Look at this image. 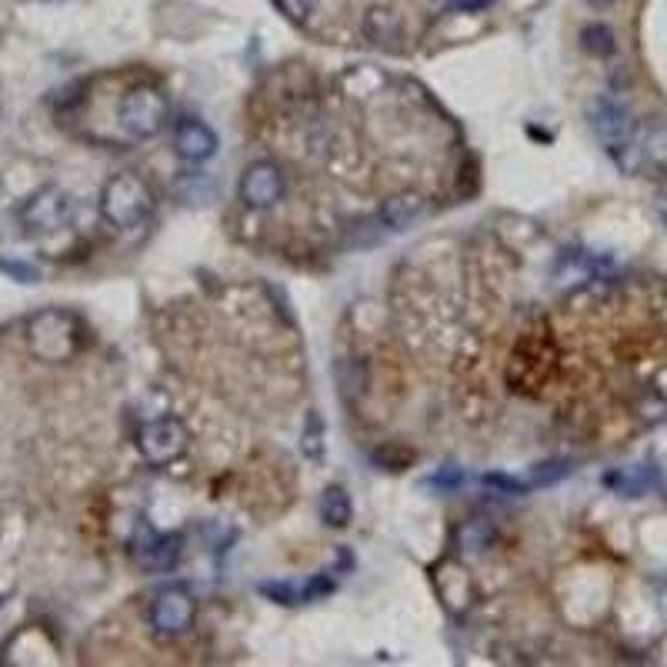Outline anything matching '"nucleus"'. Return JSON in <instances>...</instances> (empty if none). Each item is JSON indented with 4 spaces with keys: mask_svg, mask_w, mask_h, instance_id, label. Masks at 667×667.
<instances>
[{
    "mask_svg": "<svg viewBox=\"0 0 667 667\" xmlns=\"http://www.w3.org/2000/svg\"><path fill=\"white\" fill-rule=\"evenodd\" d=\"M27 344L47 364L67 361L81 347V321L67 311H41L27 324Z\"/></svg>",
    "mask_w": 667,
    "mask_h": 667,
    "instance_id": "f257e3e1",
    "label": "nucleus"
},
{
    "mask_svg": "<svg viewBox=\"0 0 667 667\" xmlns=\"http://www.w3.org/2000/svg\"><path fill=\"white\" fill-rule=\"evenodd\" d=\"M154 211V194L137 174H114L101 191V214L114 227H137Z\"/></svg>",
    "mask_w": 667,
    "mask_h": 667,
    "instance_id": "f03ea898",
    "label": "nucleus"
},
{
    "mask_svg": "<svg viewBox=\"0 0 667 667\" xmlns=\"http://www.w3.org/2000/svg\"><path fill=\"white\" fill-rule=\"evenodd\" d=\"M121 124L131 137H147L161 134L167 124V101L157 87H134L124 94L121 101Z\"/></svg>",
    "mask_w": 667,
    "mask_h": 667,
    "instance_id": "7ed1b4c3",
    "label": "nucleus"
},
{
    "mask_svg": "<svg viewBox=\"0 0 667 667\" xmlns=\"http://www.w3.org/2000/svg\"><path fill=\"white\" fill-rule=\"evenodd\" d=\"M187 444H191V434H187L184 421H177V417H157V421L144 424L141 434H137V451L151 464L177 461V457H184Z\"/></svg>",
    "mask_w": 667,
    "mask_h": 667,
    "instance_id": "20e7f679",
    "label": "nucleus"
},
{
    "mask_svg": "<svg viewBox=\"0 0 667 667\" xmlns=\"http://www.w3.org/2000/svg\"><path fill=\"white\" fill-rule=\"evenodd\" d=\"M591 127H594L597 141H601L611 154H617L621 147L631 144L634 134H637L631 111H627L621 101H614V97H601V101H594Z\"/></svg>",
    "mask_w": 667,
    "mask_h": 667,
    "instance_id": "39448f33",
    "label": "nucleus"
},
{
    "mask_svg": "<svg viewBox=\"0 0 667 667\" xmlns=\"http://www.w3.org/2000/svg\"><path fill=\"white\" fill-rule=\"evenodd\" d=\"M194 624V601L184 587H167L151 604V627L157 637H181Z\"/></svg>",
    "mask_w": 667,
    "mask_h": 667,
    "instance_id": "423d86ee",
    "label": "nucleus"
},
{
    "mask_svg": "<svg viewBox=\"0 0 667 667\" xmlns=\"http://www.w3.org/2000/svg\"><path fill=\"white\" fill-rule=\"evenodd\" d=\"M181 534H154L151 527L141 524V531L134 537V561L151 574L174 571L181 561Z\"/></svg>",
    "mask_w": 667,
    "mask_h": 667,
    "instance_id": "0eeeda50",
    "label": "nucleus"
},
{
    "mask_svg": "<svg viewBox=\"0 0 667 667\" xmlns=\"http://www.w3.org/2000/svg\"><path fill=\"white\" fill-rule=\"evenodd\" d=\"M241 197L247 207H274L284 197V174L274 161H257L241 177Z\"/></svg>",
    "mask_w": 667,
    "mask_h": 667,
    "instance_id": "6e6552de",
    "label": "nucleus"
},
{
    "mask_svg": "<svg viewBox=\"0 0 667 667\" xmlns=\"http://www.w3.org/2000/svg\"><path fill=\"white\" fill-rule=\"evenodd\" d=\"M67 217H71L67 194L57 191V187H44V191H37L31 201H27L21 221L31 234H47V231H57Z\"/></svg>",
    "mask_w": 667,
    "mask_h": 667,
    "instance_id": "1a4fd4ad",
    "label": "nucleus"
},
{
    "mask_svg": "<svg viewBox=\"0 0 667 667\" xmlns=\"http://www.w3.org/2000/svg\"><path fill=\"white\" fill-rule=\"evenodd\" d=\"M174 151L187 164H204L217 154V134L204 121H197V117H184L174 127Z\"/></svg>",
    "mask_w": 667,
    "mask_h": 667,
    "instance_id": "9d476101",
    "label": "nucleus"
},
{
    "mask_svg": "<svg viewBox=\"0 0 667 667\" xmlns=\"http://www.w3.org/2000/svg\"><path fill=\"white\" fill-rule=\"evenodd\" d=\"M421 214H424V197L414 191H401L387 197L381 207V221L391 227V231H404V227H411Z\"/></svg>",
    "mask_w": 667,
    "mask_h": 667,
    "instance_id": "9b49d317",
    "label": "nucleus"
},
{
    "mask_svg": "<svg viewBox=\"0 0 667 667\" xmlns=\"http://www.w3.org/2000/svg\"><path fill=\"white\" fill-rule=\"evenodd\" d=\"M364 34L367 41L377 47H397V41H401V21H397V14L387 11V7H374L364 21Z\"/></svg>",
    "mask_w": 667,
    "mask_h": 667,
    "instance_id": "f8f14e48",
    "label": "nucleus"
},
{
    "mask_svg": "<svg viewBox=\"0 0 667 667\" xmlns=\"http://www.w3.org/2000/svg\"><path fill=\"white\" fill-rule=\"evenodd\" d=\"M321 517H324V524L327 527H347L351 524V517H354V504H351V497H347V491L341 484H331L327 491L321 494Z\"/></svg>",
    "mask_w": 667,
    "mask_h": 667,
    "instance_id": "ddd939ff",
    "label": "nucleus"
},
{
    "mask_svg": "<svg viewBox=\"0 0 667 667\" xmlns=\"http://www.w3.org/2000/svg\"><path fill=\"white\" fill-rule=\"evenodd\" d=\"M581 44L587 54L607 57V54H614V31L607 24H587L581 31Z\"/></svg>",
    "mask_w": 667,
    "mask_h": 667,
    "instance_id": "4468645a",
    "label": "nucleus"
},
{
    "mask_svg": "<svg viewBox=\"0 0 667 667\" xmlns=\"http://www.w3.org/2000/svg\"><path fill=\"white\" fill-rule=\"evenodd\" d=\"M324 427H321V417L311 414L307 417V427L301 434V451L304 457H311V461H324Z\"/></svg>",
    "mask_w": 667,
    "mask_h": 667,
    "instance_id": "2eb2a0df",
    "label": "nucleus"
},
{
    "mask_svg": "<svg viewBox=\"0 0 667 667\" xmlns=\"http://www.w3.org/2000/svg\"><path fill=\"white\" fill-rule=\"evenodd\" d=\"M461 547L464 551H481V547H487L491 544V537H494V527L487 524V521H471V524H464L461 527Z\"/></svg>",
    "mask_w": 667,
    "mask_h": 667,
    "instance_id": "dca6fc26",
    "label": "nucleus"
},
{
    "mask_svg": "<svg viewBox=\"0 0 667 667\" xmlns=\"http://www.w3.org/2000/svg\"><path fill=\"white\" fill-rule=\"evenodd\" d=\"M607 484H611L617 494L637 497L647 487V477L641 471H614V474H607Z\"/></svg>",
    "mask_w": 667,
    "mask_h": 667,
    "instance_id": "f3484780",
    "label": "nucleus"
},
{
    "mask_svg": "<svg viewBox=\"0 0 667 667\" xmlns=\"http://www.w3.org/2000/svg\"><path fill=\"white\" fill-rule=\"evenodd\" d=\"M571 474V464H564V461H547V464H537L534 467V474H531V487H537V484H557L561 477H567Z\"/></svg>",
    "mask_w": 667,
    "mask_h": 667,
    "instance_id": "a211bd4d",
    "label": "nucleus"
},
{
    "mask_svg": "<svg viewBox=\"0 0 667 667\" xmlns=\"http://www.w3.org/2000/svg\"><path fill=\"white\" fill-rule=\"evenodd\" d=\"M261 594L271 597V601H277V604H297V601H304V594L297 591L294 584H284V581H267V584H261Z\"/></svg>",
    "mask_w": 667,
    "mask_h": 667,
    "instance_id": "6ab92c4d",
    "label": "nucleus"
},
{
    "mask_svg": "<svg viewBox=\"0 0 667 667\" xmlns=\"http://www.w3.org/2000/svg\"><path fill=\"white\" fill-rule=\"evenodd\" d=\"M484 484L497 487V491H504V494H527L531 491V481H517V477H507V474H484Z\"/></svg>",
    "mask_w": 667,
    "mask_h": 667,
    "instance_id": "aec40b11",
    "label": "nucleus"
},
{
    "mask_svg": "<svg viewBox=\"0 0 667 667\" xmlns=\"http://www.w3.org/2000/svg\"><path fill=\"white\" fill-rule=\"evenodd\" d=\"M0 271L4 274H11L14 281H21V284H34L37 277V267H31V264H24V261H11V257H4V261H0Z\"/></svg>",
    "mask_w": 667,
    "mask_h": 667,
    "instance_id": "412c9836",
    "label": "nucleus"
},
{
    "mask_svg": "<svg viewBox=\"0 0 667 667\" xmlns=\"http://www.w3.org/2000/svg\"><path fill=\"white\" fill-rule=\"evenodd\" d=\"M277 7H281V14H287L291 21H304L307 14H311V0H274Z\"/></svg>",
    "mask_w": 667,
    "mask_h": 667,
    "instance_id": "4be33fe9",
    "label": "nucleus"
},
{
    "mask_svg": "<svg viewBox=\"0 0 667 667\" xmlns=\"http://www.w3.org/2000/svg\"><path fill=\"white\" fill-rule=\"evenodd\" d=\"M334 591V584L327 581V577H314V581H307V587H301L304 601H317V597H327Z\"/></svg>",
    "mask_w": 667,
    "mask_h": 667,
    "instance_id": "5701e85b",
    "label": "nucleus"
},
{
    "mask_svg": "<svg viewBox=\"0 0 667 667\" xmlns=\"http://www.w3.org/2000/svg\"><path fill=\"white\" fill-rule=\"evenodd\" d=\"M487 4H491V0H451V7H457V11H464V14L484 11Z\"/></svg>",
    "mask_w": 667,
    "mask_h": 667,
    "instance_id": "b1692460",
    "label": "nucleus"
},
{
    "mask_svg": "<svg viewBox=\"0 0 667 667\" xmlns=\"http://www.w3.org/2000/svg\"><path fill=\"white\" fill-rule=\"evenodd\" d=\"M461 481H464L461 471H444V474L434 477V484H461Z\"/></svg>",
    "mask_w": 667,
    "mask_h": 667,
    "instance_id": "393cba45",
    "label": "nucleus"
},
{
    "mask_svg": "<svg viewBox=\"0 0 667 667\" xmlns=\"http://www.w3.org/2000/svg\"><path fill=\"white\" fill-rule=\"evenodd\" d=\"M591 4H597V7H601V4H611V0H591Z\"/></svg>",
    "mask_w": 667,
    "mask_h": 667,
    "instance_id": "a878e982",
    "label": "nucleus"
},
{
    "mask_svg": "<svg viewBox=\"0 0 667 667\" xmlns=\"http://www.w3.org/2000/svg\"><path fill=\"white\" fill-rule=\"evenodd\" d=\"M664 221H667V204H664Z\"/></svg>",
    "mask_w": 667,
    "mask_h": 667,
    "instance_id": "bb28decb",
    "label": "nucleus"
}]
</instances>
